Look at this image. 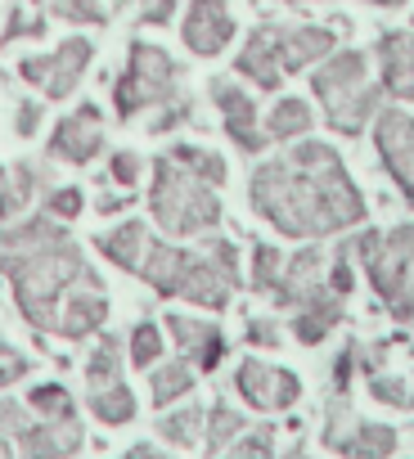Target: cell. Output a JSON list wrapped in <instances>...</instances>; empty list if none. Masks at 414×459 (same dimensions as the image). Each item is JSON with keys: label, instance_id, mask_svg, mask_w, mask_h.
Listing matches in <instances>:
<instances>
[{"label": "cell", "instance_id": "6da1fadb", "mask_svg": "<svg viewBox=\"0 0 414 459\" xmlns=\"http://www.w3.org/2000/svg\"><path fill=\"white\" fill-rule=\"evenodd\" d=\"M253 203L271 225H280L293 239L333 235V230L365 216L360 189L347 180L338 153L324 144H302L298 153L257 167Z\"/></svg>", "mask_w": 414, "mask_h": 459}, {"label": "cell", "instance_id": "7a4b0ae2", "mask_svg": "<svg viewBox=\"0 0 414 459\" xmlns=\"http://www.w3.org/2000/svg\"><path fill=\"white\" fill-rule=\"evenodd\" d=\"M315 95L324 100V113H329V126L342 131V135H356L369 113L378 108V91L369 86L365 77V55L360 50H342L333 55L315 77H311Z\"/></svg>", "mask_w": 414, "mask_h": 459}, {"label": "cell", "instance_id": "3957f363", "mask_svg": "<svg viewBox=\"0 0 414 459\" xmlns=\"http://www.w3.org/2000/svg\"><path fill=\"white\" fill-rule=\"evenodd\" d=\"M153 216L162 221V230L171 235H198V230L217 225L221 203L212 198L198 176L180 171V162L162 158L158 162V180H153Z\"/></svg>", "mask_w": 414, "mask_h": 459}, {"label": "cell", "instance_id": "277c9868", "mask_svg": "<svg viewBox=\"0 0 414 459\" xmlns=\"http://www.w3.org/2000/svg\"><path fill=\"white\" fill-rule=\"evenodd\" d=\"M176 77H180V68L171 64L167 50H158L149 41H135L131 46V64H126L117 91H113L117 117H135L149 104H171L176 100Z\"/></svg>", "mask_w": 414, "mask_h": 459}, {"label": "cell", "instance_id": "5b68a950", "mask_svg": "<svg viewBox=\"0 0 414 459\" xmlns=\"http://www.w3.org/2000/svg\"><path fill=\"white\" fill-rule=\"evenodd\" d=\"M91 55H95V46H91L86 37H68L55 55H28L19 73H23L32 86H41L50 100H64V95L77 91V82H82Z\"/></svg>", "mask_w": 414, "mask_h": 459}, {"label": "cell", "instance_id": "8992f818", "mask_svg": "<svg viewBox=\"0 0 414 459\" xmlns=\"http://www.w3.org/2000/svg\"><path fill=\"white\" fill-rule=\"evenodd\" d=\"M180 37L194 55L203 59H212L221 55L230 41H235V14L226 0H189V10H185V23H180Z\"/></svg>", "mask_w": 414, "mask_h": 459}, {"label": "cell", "instance_id": "52a82bcc", "mask_svg": "<svg viewBox=\"0 0 414 459\" xmlns=\"http://www.w3.org/2000/svg\"><path fill=\"white\" fill-rule=\"evenodd\" d=\"M239 392H244V401L257 405V410H284V405L298 401L302 387H298L293 374H284V369H275V365L244 360V369H239Z\"/></svg>", "mask_w": 414, "mask_h": 459}, {"label": "cell", "instance_id": "ba28073f", "mask_svg": "<svg viewBox=\"0 0 414 459\" xmlns=\"http://www.w3.org/2000/svg\"><path fill=\"white\" fill-rule=\"evenodd\" d=\"M378 153L392 167V176L401 180L405 198L414 203V117L383 113V122H378Z\"/></svg>", "mask_w": 414, "mask_h": 459}, {"label": "cell", "instance_id": "9c48e42d", "mask_svg": "<svg viewBox=\"0 0 414 459\" xmlns=\"http://www.w3.org/2000/svg\"><path fill=\"white\" fill-rule=\"evenodd\" d=\"M212 100H217V108H221L226 131L235 135V144H239L244 153H257V149L266 144V135L257 131V104H253L235 82H212Z\"/></svg>", "mask_w": 414, "mask_h": 459}, {"label": "cell", "instance_id": "30bf717a", "mask_svg": "<svg viewBox=\"0 0 414 459\" xmlns=\"http://www.w3.org/2000/svg\"><path fill=\"white\" fill-rule=\"evenodd\" d=\"M99 144H104L99 108H95V104H82L68 122H59L50 153H55V158H68V162H91V158L99 153Z\"/></svg>", "mask_w": 414, "mask_h": 459}, {"label": "cell", "instance_id": "8fae6325", "mask_svg": "<svg viewBox=\"0 0 414 459\" xmlns=\"http://www.w3.org/2000/svg\"><path fill=\"white\" fill-rule=\"evenodd\" d=\"M248 82H257L262 91H275L284 82V68H280V28L266 23L248 37V46L239 50V64H235Z\"/></svg>", "mask_w": 414, "mask_h": 459}, {"label": "cell", "instance_id": "7c38bea8", "mask_svg": "<svg viewBox=\"0 0 414 459\" xmlns=\"http://www.w3.org/2000/svg\"><path fill=\"white\" fill-rule=\"evenodd\" d=\"M378 64H383V86L396 100H414V32H383Z\"/></svg>", "mask_w": 414, "mask_h": 459}, {"label": "cell", "instance_id": "4fadbf2b", "mask_svg": "<svg viewBox=\"0 0 414 459\" xmlns=\"http://www.w3.org/2000/svg\"><path fill=\"white\" fill-rule=\"evenodd\" d=\"M167 325H171V338H176V347L180 351H189L203 369H217L221 365V351H226V342H221V333L207 325V320H189V316H167Z\"/></svg>", "mask_w": 414, "mask_h": 459}, {"label": "cell", "instance_id": "5bb4252c", "mask_svg": "<svg viewBox=\"0 0 414 459\" xmlns=\"http://www.w3.org/2000/svg\"><path fill=\"white\" fill-rule=\"evenodd\" d=\"M333 50V32L329 28H280V68L298 73L315 59H324Z\"/></svg>", "mask_w": 414, "mask_h": 459}, {"label": "cell", "instance_id": "9a60e30c", "mask_svg": "<svg viewBox=\"0 0 414 459\" xmlns=\"http://www.w3.org/2000/svg\"><path fill=\"white\" fill-rule=\"evenodd\" d=\"M149 248H153V239L144 235V225H140V221H126V225H117V230H113V235H104V239H99V253H104L108 262H117L122 271H135V275H140V266H144Z\"/></svg>", "mask_w": 414, "mask_h": 459}, {"label": "cell", "instance_id": "2e32d148", "mask_svg": "<svg viewBox=\"0 0 414 459\" xmlns=\"http://www.w3.org/2000/svg\"><path fill=\"white\" fill-rule=\"evenodd\" d=\"M104 316H108V302H104L99 293H82V298H68L64 320H59L55 329H59L64 338H86L91 329L104 325Z\"/></svg>", "mask_w": 414, "mask_h": 459}, {"label": "cell", "instance_id": "e0dca14e", "mask_svg": "<svg viewBox=\"0 0 414 459\" xmlns=\"http://www.w3.org/2000/svg\"><path fill=\"white\" fill-rule=\"evenodd\" d=\"M266 131H271L275 140L306 135V131H311V108H306L302 100H280L275 113H271V122H266Z\"/></svg>", "mask_w": 414, "mask_h": 459}, {"label": "cell", "instance_id": "ac0fdd59", "mask_svg": "<svg viewBox=\"0 0 414 459\" xmlns=\"http://www.w3.org/2000/svg\"><path fill=\"white\" fill-rule=\"evenodd\" d=\"M91 410L104 419V423H126L131 414H135V401H131V392L122 387V383H108V387H95V396H91Z\"/></svg>", "mask_w": 414, "mask_h": 459}, {"label": "cell", "instance_id": "d6986e66", "mask_svg": "<svg viewBox=\"0 0 414 459\" xmlns=\"http://www.w3.org/2000/svg\"><path fill=\"white\" fill-rule=\"evenodd\" d=\"M189 383H194V369L180 360V365H167V369H158L153 374V405H171L176 396H185L189 392Z\"/></svg>", "mask_w": 414, "mask_h": 459}, {"label": "cell", "instance_id": "ffe728a7", "mask_svg": "<svg viewBox=\"0 0 414 459\" xmlns=\"http://www.w3.org/2000/svg\"><path fill=\"white\" fill-rule=\"evenodd\" d=\"M171 162H180V167H198V171H189V176H198V180H212V185H221L226 180V162L217 158V153H203V149H189V144H180L176 153H167Z\"/></svg>", "mask_w": 414, "mask_h": 459}, {"label": "cell", "instance_id": "44dd1931", "mask_svg": "<svg viewBox=\"0 0 414 459\" xmlns=\"http://www.w3.org/2000/svg\"><path fill=\"white\" fill-rule=\"evenodd\" d=\"M32 410L50 414V423H68V419H73V401H68V392L55 387V383H46V387L32 392Z\"/></svg>", "mask_w": 414, "mask_h": 459}, {"label": "cell", "instance_id": "7402d4cb", "mask_svg": "<svg viewBox=\"0 0 414 459\" xmlns=\"http://www.w3.org/2000/svg\"><path fill=\"white\" fill-rule=\"evenodd\" d=\"M108 383H117V342L113 338H104L99 351L91 356V387H108Z\"/></svg>", "mask_w": 414, "mask_h": 459}, {"label": "cell", "instance_id": "603a6c76", "mask_svg": "<svg viewBox=\"0 0 414 459\" xmlns=\"http://www.w3.org/2000/svg\"><path fill=\"white\" fill-rule=\"evenodd\" d=\"M198 410H180V414H167L162 419V437L176 441V446H194L198 441Z\"/></svg>", "mask_w": 414, "mask_h": 459}, {"label": "cell", "instance_id": "cb8c5ba5", "mask_svg": "<svg viewBox=\"0 0 414 459\" xmlns=\"http://www.w3.org/2000/svg\"><path fill=\"white\" fill-rule=\"evenodd\" d=\"M158 351H162V342H158V329L144 320V325H135V333H131V360L135 365H153L158 360Z\"/></svg>", "mask_w": 414, "mask_h": 459}, {"label": "cell", "instance_id": "d4e9b609", "mask_svg": "<svg viewBox=\"0 0 414 459\" xmlns=\"http://www.w3.org/2000/svg\"><path fill=\"white\" fill-rule=\"evenodd\" d=\"M59 19H68V23H104L108 10L99 5V0H59Z\"/></svg>", "mask_w": 414, "mask_h": 459}, {"label": "cell", "instance_id": "484cf974", "mask_svg": "<svg viewBox=\"0 0 414 459\" xmlns=\"http://www.w3.org/2000/svg\"><path fill=\"white\" fill-rule=\"evenodd\" d=\"M212 419H217V423H212V450H221L230 437H239V432H244V419H239L230 405H217V410H212Z\"/></svg>", "mask_w": 414, "mask_h": 459}, {"label": "cell", "instance_id": "4316f807", "mask_svg": "<svg viewBox=\"0 0 414 459\" xmlns=\"http://www.w3.org/2000/svg\"><path fill=\"white\" fill-rule=\"evenodd\" d=\"M46 32V19H28L23 10H14L10 14V32H5V41H19V37H41Z\"/></svg>", "mask_w": 414, "mask_h": 459}, {"label": "cell", "instance_id": "83f0119b", "mask_svg": "<svg viewBox=\"0 0 414 459\" xmlns=\"http://www.w3.org/2000/svg\"><path fill=\"white\" fill-rule=\"evenodd\" d=\"M19 374H28V360H23L14 347H5V342H0V387H5V383H14Z\"/></svg>", "mask_w": 414, "mask_h": 459}, {"label": "cell", "instance_id": "f1b7e54d", "mask_svg": "<svg viewBox=\"0 0 414 459\" xmlns=\"http://www.w3.org/2000/svg\"><path fill=\"white\" fill-rule=\"evenodd\" d=\"M50 212L73 221V216L82 212V189H59V194H50Z\"/></svg>", "mask_w": 414, "mask_h": 459}, {"label": "cell", "instance_id": "f546056e", "mask_svg": "<svg viewBox=\"0 0 414 459\" xmlns=\"http://www.w3.org/2000/svg\"><path fill=\"white\" fill-rule=\"evenodd\" d=\"M113 180L117 185H135L140 180V158L135 153H117L113 158Z\"/></svg>", "mask_w": 414, "mask_h": 459}, {"label": "cell", "instance_id": "4dcf8cb0", "mask_svg": "<svg viewBox=\"0 0 414 459\" xmlns=\"http://www.w3.org/2000/svg\"><path fill=\"white\" fill-rule=\"evenodd\" d=\"M176 5H180V0H149V5L140 10V23H167L176 14Z\"/></svg>", "mask_w": 414, "mask_h": 459}, {"label": "cell", "instance_id": "1f68e13d", "mask_svg": "<svg viewBox=\"0 0 414 459\" xmlns=\"http://www.w3.org/2000/svg\"><path fill=\"white\" fill-rule=\"evenodd\" d=\"M37 122H41V108H37V104H23V108H19V135H32Z\"/></svg>", "mask_w": 414, "mask_h": 459}, {"label": "cell", "instance_id": "d6a6232c", "mask_svg": "<svg viewBox=\"0 0 414 459\" xmlns=\"http://www.w3.org/2000/svg\"><path fill=\"white\" fill-rule=\"evenodd\" d=\"M248 338H253V342H262V347H271V342H275V325L253 320V325H248Z\"/></svg>", "mask_w": 414, "mask_h": 459}, {"label": "cell", "instance_id": "836d02e7", "mask_svg": "<svg viewBox=\"0 0 414 459\" xmlns=\"http://www.w3.org/2000/svg\"><path fill=\"white\" fill-rule=\"evenodd\" d=\"M369 5H383V10H396V5H405V0H369Z\"/></svg>", "mask_w": 414, "mask_h": 459}, {"label": "cell", "instance_id": "e575fe53", "mask_svg": "<svg viewBox=\"0 0 414 459\" xmlns=\"http://www.w3.org/2000/svg\"><path fill=\"white\" fill-rule=\"evenodd\" d=\"M0 459H10V446L5 441H0Z\"/></svg>", "mask_w": 414, "mask_h": 459}]
</instances>
